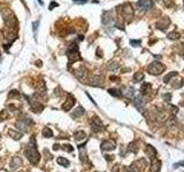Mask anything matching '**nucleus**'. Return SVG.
Here are the masks:
<instances>
[{
    "label": "nucleus",
    "instance_id": "obj_16",
    "mask_svg": "<svg viewBox=\"0 0 184 172\" xmlns=\"http://www.w3.org/2000/svg\"><path fill=\"white\" fill-rule=\"evenodd\" d=\"M92 128H93V130H100L102 128L101 120H99L98 117H94L92 120Z\"/></svg>",
    "mask_w": 184,
    "mask_h": 172
},
{
    "label": "nucleus",
    "instance_id": "obj_30",
    "mask_svg": "<svg viewBox=\"0 0 184 172\" xmlns=\"http://www.w3.org/2000/svg\"><path fill=\"white\" fill-rule=\"evenodd\" d=\"M119 68H120V65L118 63H112L110 65H108V69H109V70H113V71L118 70Z\"/></svg>",
    "mask_w": 184,
    "mask_h": 172
},
{
    "label": "nucleus",
    "instance_id": "obj_35",
    "mask_svg": "<svg viewBox=\"0 0 184 172\" xmlns=\"http://www.w3.org/2000/svg\"><path fill=\"white\" fill-rule=\"evenodd\" d=\"M38 23H39V22H35V23H33V31H36L37 30V25H38Z\"/></svg>",
    "mask_w": 184,
    "mask_h": 172
},
{
    "label": "nucleus",
    "instance_id": "obj_25",
    "mask_svg": "<svg viewBox=\"0 0 184 172\" xmlns=\"http://www.w3.org/2000/svg\"><path fill=\"white\" fill-rule=\"evenodd\" d=\"M58 164L59 165H62V166H68L69 165V161L67 160V158H65V157H59L57 160Z\"/></svg>",
    "mask_w": 184,
    "mask_h": 172
},
{
    "label": "nucleus",
    "instance_id": "obj_33",
    "mask_svg": "<svg viewBox=\"0 0 184 172\" xmlns=\"http://www.w3.org/2000/svg\"><path fill=\"white\" fill-rule=\"evenodd\" d=\"M63 147H65L63 149H65V150H68V152H73V150H74V148L71 147V146H70V145H65Z\"/></svg>",
    "mask_w": 184,
    "mask_h": 172
},
{
    "label": "nucleus",
    "instance_id": "obj_19",
    "mask_svg": "<svg viewBox=\"0 0 184 172\" xmlns=\"http://www.w3.org/2000/svg\"><path fill=\"white\" fill-rule=\"evenodd\" d=\"M151 88H152V85L150 84V83H144V84L142 85V87H140V92H142V94H147V93H150Z\"/></svg>",
    "mask_w": 184,
    "mask_h": 172
},
{
    "label": "nucleus",
    "instance_id": "obj_6",
    "mask_svg": "<svg viewBox=\"0 0 184 172\" xmlns=\"http://www.w3.org/2000/svg\"><path fill=\"white\" fill-rule=\"evenodd\" d=\"M75 75L77 77L79 80H82V82H88L89 80V71H88V69L82 67V68H79L78 70L75 71Z\"/></svg>",
    "mask_w": 184,
    "mask_h": 172
},
{
    "label": "nucleus",
    "instance_id": "obj_34",
    "mask_svg": "<svg viewBox=\"0 0 184 172\" xmlns=\"http://www.w3.org/2000/svg\"><path fill=\"white\" fill-rule=\"evenodd\" d=\"M130 44L134 45V46L136 45V47H137V46H139V45H140V40H131Z\"/></svg>",
    "mask_w": 184,
    "mask_h": 172
},
{
    "label": "nucleus",
    "instance_id": "obj_4",
    "mask_svg": "<svg viewBox=\"0 0 184 172\" xmlns=\"http://www.w3.org/2000/svg\"><path fill=\"white\" fill-rule=\"evenodd\" d=\"M4 22H5V25L9 29H15L17 27V21H16V19H15V16L13 15L12 13H8L7 15L5 14Z\"/></svg>",
    "mask_w": 184,
    "mask_h": 172
},
{
    "label": "nucleus",
    "instance_id": "obj_8",
    "mask_svg": "<svg viewBox=\"0 0 184 172\" xmlns=\"http://www.w3.org/2000/svg\"><path fill=\"white\" fill-rule=\"evenodd\" d=\"M114 22V16H113V12H105L102 15V23L106 25H110Z\"/></svg>",
    "mask_w": 184,
    "mask_h": 172
},
{
    "label": "nucleus",
    "instance_id": "obj_13",
    "mask_svg": "<svg viewBox=\"0 0 184 172\" xmlns=\"http://www.w3.org/2000/svg\"><path fill=\"white\" fill-rule=\"evenodd\" d=\"M74 104H75V99L71 95H68V100L62 104V109L63 110H70L74 107Z\"/></svg>",
    "mask_w": 184,
    "mask_h": 172
},
{
    "label": "nucleus",
    "instance_id": "obj_17",
    "mask_svg": "<svg viewBox=\"0 0 184 172\" xmlns=\"http://www.w3.org/2000/svg\"><path fill=\"white\" fill-rule=\"evenodd\" d=\"M84 114V109L82 107H78L77 109H75L73 112H71V117L73 118H78V117H81Z\"/></svg>",
    "mask_w": 184,
    "mask_h": 172
},
{
    "label": "nucleus",
    "instance_id": "obj_7",
    "mask_svg": "<svg viewBox=\"0 0 184 172\" xmlns=\"http://www.w3.org/2000/svg\"><path fill=\"white\" fill-rule=\"evenodd\" d=\"M88 84L94 85V86H102V85H104V77H102L101 75L92 76L90 79L88 80Z\"/></svg>",
    "mask_w": 184,
    "mask_h": 172
},
{
    "label": "nucleus",
    "instance_id": "obj_26",
    "mask_svg": "<svg viewBox=\"0 0 184 172\" xmlns=\"http://www.w3.org/2000/svg\"><path fill=\"white\" fill-rule=\"evenodd\" d=\"M108 93H109L110 95L116 96V98H121V96H122V93L120 92L119 90H116V88H110V90H108Z\"/></svg>",
    "mask_w": 184,
    "mask_h": 172
},
{
    "label": "nucleus",
    "instance_id": "obj_14",
    "mask_svg": "<svg viewBox=\"0 0 184 172\" xmlns=\"http://www.w3.org/2000/svg\"><path fill=\"white\" fill-rule=\"evenodd\" d=\"M21 164H22V160H21V157H19V156L13 157L12 162H11V169H12V170H16L17 168H20Z\"/></svg>",
    "mask_w": 184,
    "mask_h": 172
},
{
    "label": "nucleus",
    "instance_id": "obj_24",
    "mask_svg": "<svg viewBox=\"0 0 184 172\" xmlns=\"http://www.w3.org/2000/svg\"><path fill=\"white\" fill-rule=\"evenodd\" d=\"M145 153H146L148 156H151V157H153V156H154V155L156 154V149L153 148L152 146H147L146 148H145Z\"/></svg>",
    "mask_w": 184,
    "mask_h": 172
},
{
    "label": "nucleus",
    "instance_id": "obj_18",
    "mask_svg": "<svg viewBox=\"0 0 184 172\" xmlns=\"http://www.w3.org/2000/svg\"><path fill=\"white\" fill-rule=\"evenodd\" d=\"M165 22H162V20H160L159 22H158V23H156V27H158V28L159 29H162V30H165V29L167 28L168 25H169V23H170V22H169V20H168L167 17H165Z\"/></svg>",
    "mask_w": 184,
    "mask_h": 172
},
{
    "label": "nucleus",
    "instance_id": "obj_37",
    "mask_svg": "<svg viewBox=\"0 0 184 172\" xmlns=\"http://www.w3.org/2000/svg\"><path fill=\"white\" fill-rule=\"evenodd\" d=\"M55 6H58L57 2H52V5H51V7H49V9H52L53 7H55Z\"/></svg>",
    "mask_w": 184,
    "mask_h": 172
},
{
    "label": "nucleus",
    "instance_id": "obj_9",
    "mask_svg": "<svg viewBox=\"0 0 184 172\" xmlns=\"http://www.w3.org/2000/svg\"><path fill=\"white\" fill-rule=\"evenodd\" d=\"M115 147H116V144H115L114 140H106L101 144V149L102 150H107V152L115 149Z\"/></svg>",
    "mask_w": 184,
    "mask_h": 172
},
{
    "label": "nucleus",
    "instance_id": "obj_15",
    "mask_svg": "<svg viewBox=\"0 0 184 172\" xmlns=\"http://www.w3.org/2000/svg\"><path fill=\"white\" fill-rule=\"evenodd\" d=\"M29 102H30V107H31V109H32L35 112L41 111V109H43V106L39 103V101L31 100V101H29Z\"/></svg>",
    "mask_w": 184,
    "mask_h": 172
},
{
    "label": "nucleus",
    "instance_id": "obj_11",
    "mask_svg": "<svg viewBox=\"0 0 184 172\" xmlns=\"http://www.w3.org/2000/svg\"><path fill=\"white\" fill-rule=\"evenodd\" d=\"M137 6L139 8L144 9V10H147V9L153 7V2H152V0H139Z\"/></svg>",
    "mask_w": 184,
    "mask_h": 172
},
{
    "label": "nucleus",
    "instance_id": "obj_38",
    "mask_svg": "<svg viewBox=\"0 0 184 172\" xmlns=\"http://www.w3.org/2000/svg\"><path fill=\"white\" fill-rule=\"evenodd\" d=\"M53 149H54V150H58V149H59V145H54Z\"/></svg>",
    "mask_w": 184,
    "mask_h": 172
},
{
    "label": "nucleus",
    "instance_id": "obj_2",
    "mask_svg": "<svg viewBox=\"0 0 184 172\" xmlns=\"http://www.w3.org/2000/svg\"><path fill=\"white\" fill-rule=\"evenodd\" d=\"M67 56H68V60L70 63L76 62V61L81 60V56H79V52H78V46L77 44H71L67 49Z\"/></svg>",
    "mask_w": 184,
    "mask_h": 172
},
{
    "label": "nucleus",
    "instance_id": "obj_23",
    "mask_svg": "<svg viewBox=\"0 0 184 172\" xmlns=\"http://www.w3.org/2000/svg\"><path fill=\"white\" fill-rule=\"evenodd\" d=\"M135 88L132 87V86H130V87H128L127 90H126V92H124V94H126V96H127V98H134V96H135Z\"/></svg>",
    "mask_w": 184,
    "mask_h": 172
},
{
    "label": "nucleus",
    "instance_id": "obj_21",
    "mask_svg": "<svg viewBox=\"0 0 184 172\" xmlns=\"http://www.w3.org/2000/svg\"><path fill=\"white\" fill-rule=\"evenodd\" d=\"M160 169H161V162L158 160H154L153 162H152V172H158L160 171Z\"/></svg>",
    "mask_w": 184,
    "mask_h": 172
},
{
    "label": "nucleus",
    "instance_id": "obj_28",
    "mask_svg": "<svg viewBox=\"0 0 184 172\" xmlns=\"http://www.w3.org/2000/svg\"><path fill=\"white\" fill-rule=\"evenodd\" d=\"M134 79H135V82H142V80L144 79V73H140V72H138V73H135Z\"/></svg>",
    "mask_w": 184,
    "mask_h": 172
},
{
    "label": "nucleus",
    "instance_id": "obj_1",
    "mask_svg": "<svg viewBox=\"0 0 184 172\" xmlns=\"http://www.w3.org/2000/svg\"><path fill=\"white\" fill-rule=\"evenodd\" d=\"M24 155L30 161V163H32V164H37L41 160V155L37 150L36 146H30L28 149H25Z\"/></svg>",
    "mask_w": 184,
    "mask_h": 172
},
{
    "label": "nucleus",
    "instance_id": "obj_27",
    "mask_svg": "<svg viewBox=\"0 0 184 172\" xmlns=\"http://www.w3.org/2000/svg\"><path fill=\"white\" fill-rule=\"evenodd\" d=\"M43 136L44 138H51V136H53V132H52V130L49 128H45L44 130H43Z\"/></svg>",
    "mask_w": 184,
    "mask_h": 172
},
{
    "label": "nucleus",
    "instance_id": "obj_29",
    "mask_svg": "<svg viewBox=\"0 0 184 172\" xmlns=\"http://www.w3.org/2000/svg\"><path fill=\"white\" fill-rule=\"evenodd\" d=\"M176 75H177V72H175V71L170 72L169 75H167V76L164 78V82H165V83H168V82H169V79H170V78H173L174 76H176Z\"/></svg>",
    "mask_w": 184,
    "mask_h": 172
},
{
    "label": "nucleus",
    "instance_id": "obj_22",
    "mask_svg": "<svg viewBox=\"0 0 184 172\" xmlns=\"http://www.w3.org/2000/svg\"><path fill=\"white\" fill-rule=\"evenodd\" d=\"M74 136H75V139L77 141H81L86 138V133L84 132V131H76L75 134H74Z\"/></svg>",
    "mask_w": 184,
    "mask_h": 172
},
{
    "label": "nucleus",
    "instance_id": "obj_10",
    "mask_svg": "<svg viewBox=\"0 0 184 172\" xmlns=\"http://www.w3.org/2000/svg\"><path fill=\"white\" fill-rule=\"evenodd\" d=\"M134 103H135L136 108L138 109V110H143L144 106H145V99L142 95L135 96L134 98Z\"/></svg>",
    "mask_w": 184,
    "mask_h": 172
},
{
    "label": "nucleus",
    "instance_id": "obj_3",
    "mask_svg": "<svg viewBox=\"0 0 184 172\" xmlns=\"http://www.w3.org/2000/svg\"><path fill=\"white\" fill-rule=\"evenodd\" d=\"M165 67L162 63H160V62H152L148 67H147V71L148 73H151V75H154V76H158L160 73H162L165 71Z\"/></svg>",
    "mask_w": 184,
    "mask_h": 172
},
{
    "label": "nucleus",
    "instance_id": "obj_5",
    "mask_svg": "<svg viewBox=\"0 0 184 172\" xmlns=\"http://www.w3.org/2000/svg\"><path fill=\"white\" fill-rule=\"evenodd\" d=\"M32 120H31V118H25V120H20L19 122H17V128L20 130V131H23V132H25V131H28V128H30V125H32Z\"/></svg>",
    "mask_w": 184,
    "mask_h": 172
},
{
    "label": "nucleus",
    "instance_id": "obj_12",
    "mask_svg": "<svg viewBox=\"0 0 184 172\" xmlns=\"http://www.w3.org/2000/svg\"><path fill=\"white\" fill-rule=\"evenodd\" d=\"M146 165H147L146 160H144V158H140V160H138L135 163V164H134V168L136 169V171H143V170H145Z\"/></svg>",
    "mask_w": 184,
    "mask_h": 172
},
{
    "label": "nucleus",
    "instance_id": "obj_32",
    "mask_svg": "<svg viewBox=\"0 0 184 172\" xmlns=\"http://www.w3.org/2000/svg\"><path fill=\"white\" fill-rule=\"evenodd\" d=\"M162 98H164V99H165L166 101H167V102H169V100H170V98H172V94H170V93L164 94V95H162Z\"/></svg>",
    "mask_w": 184,
    "mask_h": 172
},
{
    "label": "nucleus",
    "instance_id": "obj_36",
    "mask_svg": "<svg viewBox=\"0 0 184 172\" xmlns=\"http://www.w3.org/2000/svg\"><path fill=\"white\" fill-rule=\"evenodd\" d=\"M74 1H75V2H81V4H84L86 0H74Z\"/></svg>",
    "mask_w": 184,
    "mask_h": 172
},
{
    "label": "nucleus",
    "instance_id": "obj_20",
    "mask_svg": "<svg viewBox=\"0 0 184 172\" xmlns=\"http://www.w3.org/2000/svg\"><path fill=\"white\" fill-rule=\"evenodd\" d=\"M9 136H12L14 140H19V139H21L23 136V133L17 132L15 130H9Z\"/></svg>",
    "mask_w": 184,
    "mask_h": 172
},
{
    "label": "nucleus",
    "instance_id": "obj_31",
    "mask_svg": "<svg viewBox=\"0 0 184 172\" xmlns=\"http://www.w3.org/2000/svg\"><path fill=\"white\" fill-rule=\"evenodd\" d=\"M168 37L170 38V39H177L178 37H180V33H177V32H172V33H169Z\"/></svg>",
    "mask_w": 184,
    "mask_h": 172
}]
</instances>
